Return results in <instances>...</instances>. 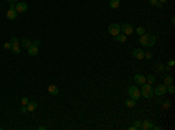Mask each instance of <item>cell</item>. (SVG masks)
I'll return each instance as SVG.
<instances>
[{"label": "cell", "mask_w": 175, "mask_h": 130, "mask_svg": "<svg viewBox=\"0 0 175 130\" xmlns=\"http://www.w3.org/2000/svg\"><path fill=\"white\" fill-rule=\"evenodd\" d=\"M154 94L158 96H162V95L167 94V86L165 84H158L154 89Z\"/></svg>", "instance_id": "5"}, {"label": "cell", "mask_w": 175, "mask_h": 130, "mask_svg": "<svg viewBox=\"0 0 175 130\" xmlns=\"http://www.w3.org/2000/svg\"><path fill=\"white\" fill-rule=\"evenodd\" d=\"M4 48H5V49H7V50L11 49V48H12L11 42H6V43H4Z\"/></svg>", "instance_id": "29"}, {"label": "cell", "mask_w": 175, "mask_h": 130, "mask_svg": "<svg viewBox=\"0 0 175 130\" xmlns=\"http://www.w3.org/2000/svg\"><path fill=\"white\" fill-rule=\"evenodd\" d=\"M163 107H165V108H169L170 107V101H166L165 104H163Z\"/></svg>", "instance_id": "33"}, {"label": "cell", "mask_w": 175, "mask_h": 130, "mask_svg": "<svg viewBox=\"0 0 175 130\" xmlns=\"http://www.w3.org/2000/svg\"><path fill=\"white\" fill-rule=\"evenodd\" d=\"M28 54L30 55V56H36L37 53H39V46H35V45H30L29 47H28Z\"/></svg>", "instance_id": "9"}, {"label": "cell", "mask_w": 175, "mask_h": 130, "mask_svg": "<svg viewBox=\"0 0 175 130\" xmlns=\"http://www.w3.org/2000/svg\"><path fill=\"white\" fill-rule=\"evenodd\" d=\"M132 55L135 57L137 60H142L145 57V53L142 49H140V48H134L132 52Z\"/></svg>", "instance_id": "8"}, {"label": "cell", "mask_w": 175, "mask_h": 130, "mask_svg": "<svg viewBox=\"0 0 175 130\" xmlns=\"http://www.w3.org/2000/svg\"><path fill=\"white\" fill-rule=\"evenodd\" d=\"M107 31H109V33L111 34L112 36L118 35V34L121 32V29H120V25H118V24H111L109 27H107Z\"/></svg>", "instance_id": "4"}, {"label": "cell", "mask_w": 175, "mask_h": 130, "mask_svg": "<svg viewBox=\"0 0 175 130\" xmlns=\"http://www.w3.org/2000/svg\"><path fill=\"white\" fill-rule=\"evenodd\" d=\"M140 45L145 46V47H152V46L155 45V36L152 35V34H142L139 38Z\"/></svg>", "instance_id": "1"}, {"label": "cell", "mask_w": 175, "mask_h": 130, "mask_svg": "<svg viewBox=\"0 0 175 130\" xmlns=\"http://www.w3.org/2000/svg\"><path fill=\"white\" fill-rule=\"evenodd\" d=\"M27 10H28V5L26 3H23V1H19L15 5V11L18 13H25Z\"/></svg>", "instance_id": "7"}, {"label": "cell", "mask_w": 175, "mask_h": 130, "mask_svg": "<svg viewBox=\"0 0 175 130\" xmlns=\"http://www.w3.org/2000/svg\"><path fill=\"white\" fill-rule=\"evenodd\" d=\"M134 82L137 84H144L146 83V76H144L142 74H137L134 75Z\"/></svg>", "instance_id": "10"}, {"label": "cell", "mask_w": 175, "mask_h": 130, "mask_svg": "<svg viewBox=\"0 0 175 130\" xmlns=\"http://www.w3.org/2000/svg\"><path fill=\"white\" fill-rule=\"evenodd\" d=\"M27 109H28V111H34L35 109H36V107H37V103L35 101H32V102H28V104L27 106Z\"/></svg>", "instance_id": "17"}, {"label": "cell", "mask_w": 175, "mask_h": 130, "mask_svg": "<svg viewBox=\"0 0 175 130\" xmlns=\"http://www.w3.org/2000/svg\"><path fill=\"white\" fill-rule=\"evenodd\" d=\"M135 104H137V101H135V100H133V99H131V97L125 101V106L127 107V108H134Z\"/></svg>", "instance_id": "15"}, {"label": "cell", "mask_w": 175, "mask_h": 130, "mask_svg": "<svg viewBox=\"0 0 175 130\" xmlns=\"http://www.w3.org/2000/svg\"><path fill=\"white\" fill-rule=\"evenodd\" d=\"M158 1H160V3H162V4H163V3H166L167 0H158Z\"/></svg>", "instance_id": "41"}, {"label": "cell", "mask_w": 175, "mask_h": 130, "mask_svg": "<svg viewBox=\"0 0 175 130\" xmlns=\"http://www.w3.org/2000/svg\"><path fill=\"white\" fill-rule=\"evenodd\" d=\"M158 3H159L158 0H149V4H151L152 6H155V7H156V5H158Z\"/></svg>", "instance_id": "30"}, {"label": "cell", "mask_w": 175, "mask_h": 130, "mask_svg": "<svg viewBox=\"0 0 175 130\" xmlns=\"http://www.w3.org/2000/svg\"><path fill=\"white\" fill-rule=\"evenodd\" d=\"M146 81L148 82V84H153L155 82V76L154 75H147L146 76Z\"/></svg>", "instance_id": "20"}, {"label": "cell", "mask_w": 175, "mask_h": 130, "mask_svg": "<svg viewBox=\"0 0 175 130\" xmlns=\"http://www.w3.org/2000/svg\"><path fill=\"white\" fill-rule=\"evenodd\" d=\"M30 45H32V41H30L28 38H23V39H22V47H23V48L28 49V47H29Z\"/></svg>", "instance_id": "18"}, {"label": "cell", "mask_w": 175, "mask_h": 130, "mask_svg": "<svg viewBox=\"0 0 175 130\" xmlns=\"http://www.w3.org/2000/svg\"><path fill=\"white\" fill-rule=\"evenodd\" d=\"M32 43H33V45H35V46H39L41 42H40V40H34Z\"/></svg>", "instance_id": "34"}, {"label": "cell", "mask_w": 175, "mask_h": 130, "mask_svg": "<svg viewBox=\"0 0 175 130\" xmlns=\"http://www.w3.org/2000/svg\"><path fill=\"white\" fill-rule=\"evenodd\" d=\"M7 1H8L9 4H15V3H18L19 0H7Z\"/></svg>", "instance_id": "35"}, {"label": "cell", "mask_w": 175, "mask_h": 130, "mask_svg": "<svg viewBox=\"0 0 175 130\" xmlns=\"http://www.w3.org/2000/svg\"><path fill=\"white\" fill-rule=\"evenodd\" d=\"M113 39L117 41V42H125V41L127 40V35H125L124 33H123V34H120V33H119L118 35H116Z\"/></svg>", "instance_id": "13"}, {"label": "cell", "mask_w": 175, "mask_h": 130, "mask_svg": "<svg viewBox=\"0 0 175 130\" xmlns=\"http://www.w3.org/2000/svg\"><path fill=\"white\" fill-rule=\"evenodd\" d=\"M47 127H39V130H46Z\"/></svg>", "instance_id": "37"}, {"label": "cell", "mask_w": 175, "mask_h": 130, "mask_svg": "<svg viewBox=\"0 0 175 130\" xmlns=\"http://www.w3.org/2000/svg\"><path fill=\"white\" fill-rule=\"evenodd\" d=\"M0 130H1V127H0Z\"/></svg>", "instance_id": "42"}, {"label": "cell", "mask_w": 175, "mask_h": 130, "mask_svg": "<svg viewBox=\"0 0 175 130\" xmlns=\"http://www.w3.org/2000/svg\"><path fill=\"white\" fill-rule=\"evenodd\" d=\"M135 32H137V34L140 36V35H142V34H145V28L141 26H139L137 29H135Z\"/></svg>", "instance_id": "22"}, {"label": "cell", "mask_w": 175, "mask_h": 130, "mask_svg": "<svg viewBox=\"0 0 175 130\" xmlns=\"http://www.w3.org/2000/svg\"><path fill=\"white\" fill-rule=\"evenodd\" d=\"M6 17H7V19H9V20H14L18 17V12L15 11V8H11V10H8Z\"/></svg>", "instance_id": "11"}, {"label": "cell", "mask_w": 175, "mask_h": 130, "mask_svg": "<svg viewBox=\"0 0 175 130\" xmlns=\"http://www.w3.org/2000/svg\"><path fill=\"white\" fill-rule=\"evenodd\" d=\"M48 93L50 95H57L58 94V88L56 87V84H50L48 87Z\"/></svg>", "instance_id": "14"}, {"label": "cell", "mask_w": 175, "mask_h": 130, "mask_svg": "<svg viewBox=\"0 0 175 130\" xmlns=\"http://www.w3.org/2000/svg\"><path fill=\"white\" fill-rule=\"evenodd\" d=\"M128 130H137V129H135V127L133 125V127H130V128H128Z\"/></svg>", "instance_id": "38"}, {"label": "cell", "mask_w": 175, "mask_h": 130, "mask_svg": "<svg viewBox=\"0 0 175 130\" xmlns=\"http://www.w3.org/2000/svg\"><path fill=\"white\" fill-rule=\"evenodd\" d=\"M145 57H146V59H152V53L151 52H147V53H145Z\"/></svg>", "instance_id": "31"}, {"label": "cell", "mask_w": 175, "mask_h": 130, "mask_svg": "<svg viewBox=\"0 0 175 130\" xmlns=\"http://www.w3.org/2000/svg\"><path fill=\"white\" fill-rule=\"evenodd\" d=\"M175 64V61L174 60H169V61H168V63H167V66H169V67H173Z\"/></svg>", "instance_id": "32"}, {"label": "cell", "mask_w": 175, "mask_h": 130, "mask_svg": "<svg viewBox=\"0 0 175 130\" xmlns=\"http://www.w3.org/2000/svg\"><path fill=\"white\" fill-rule=\"evenodd\" d=\"M156 7H158V8H162V3H160V1H159L158 5H156Z\"/></svg>", "instance_id": "36"}, {"label": "cell", "mask_w": 175, "mask_h": 130, "mask_svg": "<svg viewBox=\"0 0 175 130\" xmlns=\"http://www.w3.org/2000/svg\"><path fill=\"white\" fill-rule=\"evenodd\" d=\"M28 102H29V100H28V97H22V99H21V104H22V106H27L28 104Z\"/></svg>", "instance_id": "27"}, {"label": "cell", "mask_w": 175, "mask_h": 130, "mask_svg": "<svg viewBox=\"0 0 175 130\" xmlns=\"http://www.w3.org/2000/svg\"><path fill=\"white\" fill-rule=\"evenodd\" d=\"M120 29L125 35H130L133 33V26L131 24H123L120 26Z\"/></svg>", "instance_id": "6"}, {"label": "cell", "mask_w": 175, "mask_h": 130, "mask_svg": "<svg viewBox=\"0 0 175 130\" xmlns=\"http://www.w3.org/2000/svg\"><path fill=\"white\" fill-rule=\"evenodd\" d=\"M20 113H21V114H23V115H25V114H27V113H28V109H27V107H26V106H22V107H21V109H20Z\"/></svg>", "instance_id": "28"}, {"label": "cell", "mask_w": 175, "mask_h": 130, "mask_svg": "<svg viewBox=\"0 0 175 130\" xmlns=\"http://www.w3.org/2000/svg\"><path fill=\"white\" fill-rule=\"evenodd\" d=\"M174 22H175V18H174V17H173V18H172V24H173V25H174Z\"/></svg>", "instance_id": "40"}, {"label": "cell", "mask_w": 175, "mask_h": 130, "mask_svg": "<svg viewBox=\"0 0 175 130\" xmlns=\"http://www.w3.org/2000/svg\"><path fill=\"white\" fill-rule=\"evenodd\" d=\"M11 45L12 46H16V45H19V39L16 38V36H13V38H11Z\"/></svg>", "instance_id": "23"}, {"label": "cell", "mask_w": 175, "mask_h": 130, "mask_svg": "<svg viewBox=\"0 0 175 130\" xmlns=\"http://www.w3.org/2000/svg\"><path fill=\"white\" fill-rule=\"evenodd\" d=\"M152 129H154V130H159V129H160V127H152Z\"/></svg>", "instance_id": "39"}, {"label": "cell", "mask_w": 175, "mask_h": 130, "mask_svg": "<svg viewBox=\"0 0 175 130\" xmlns=\"http://www.w3.org/2000/svg\"><path fill=\"white\" fill-rule=\"evenodd\" d=\"M12 52L14 53V54H20V52H21V49L19 48V45H16V46H12Z\"/></svg>", "instance_id": "21"}, {"label": "cell", "mask_w": 175, "mask_h": 130, "mask_svg": "<svg viewBox=\"0 0 175 130\" xmlns=\"http://www.w3.org/2000/svg\"><path fill=\"white\" fill-rule=\"evenodd\" d=\"M109 6L111 8H113V10H117L120 6V0H110Z\"/></svg>", "instance_id": "16"}, {"label": "cell", "mask_w": 175, "mask_h": 130, "mask_svg": "<svg viewBox=\"0 0 175 130\" xmlns=\"http://www.w3.org/2000/svg\"><path fill=\"white\" fill-rule=\"evenodd\" d=\"M152 127H153V124H152V122L149 120H144L141 121V128L140 129L142 130H148V129H152Z\"/></svg>", "instance_id": "12"}, {"label": "cell", "mask_w": 175, "mask_h": 130, "mask_svg": "<svg viewBox=\"0 0 175 130\" xmlns=\"http://www.w3.org/2000/svg\"><path fill=\"white\" fill-rule=\"evenodd\" d=\"M167 92L169 93V94H174V93H175V88H174V86H173V84L167 86Z\"/></svg>", "instance_id": "25"}, {"label": "cell", "mask_w": 175, "mask_h": 130, "mask_svg": "<svg viewBox=\"0 0 175 130\" xmlns=\"http://www.w3.org/2000/svg\"><path fill=\"white\" fill-rule=\"evenodd\" d=\"M140 95L144 96L145 99H152L154 95V89L152 88L151 84L144 83V84H141V93H140Z\"/></svg>", "instance_id": "2"}, {"label": "cell", "mask_w": 175, "mask_h": 130, "mask_svg": "<svg viewBox=\"0 0 175 130\" xmlns=\"http://www.w3.org/2000/svg\"><path fill=\"white\" fill-rule=\"evenodd\" d=\"M163 84L165 86H169V84H173V77L169 75H167L165 79H163Z\"/></svg>", "instance_id": "19"}, {"label": "cell", "mask_w": 175, "mask_h": 130, "mask_svg": "<svg viewBox=\"0 0 175 130\" xmlns=\"http://www.w3.org/2000/svg\"><path fill=\"white\" fill-rule=\"evenodd\" d=\"M133 125H134L135 127V129H140V128H141V121L140 120H137V121H134V122H133Z\"/></svg>", "instance_id": "24"}, {"label": "cell", "mask_w": 175, "mask_h": 130, "mask_svg": "<svg viewBox=\"0 0 175 130\" xmlns=\"http://www.w3.org/2000/svg\"><path fill=\"white\" fill-rule=\"evenodd\" d=\"M127 93H128V96H130L131 99L135 100V101H138V100L140 99V90L138 89L135 86H132V87L128 88Z\"/></svg>", "instance_id": "3"}, {"label": "cell", "mask_w": 175, "mask_h": 130, "mask_svg": "<svg viewBox=\"0 0 175 130\" xmlns=\"http://www.w3.org/2000/svg\"><path fill=\"white\" fill-rule=\"evenodd\" d=\"M165 64L163 63H158L156 64V70H159V72H163L165 70Z\"/></svg>", "instance_id": "26"}]
</instances>
